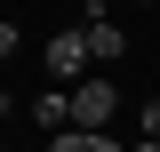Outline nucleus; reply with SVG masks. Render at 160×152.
<instances>
[{
	"label": "nucleus",
	"mask_w": 160,
	"mask_h": 152,
	"mask_svg": "<svg viewBox=\"0 0 160 152\" xmlns=\"http://www.w3.org/2000/svg\"><path fill=\"white\" fill-rule=\"evenodd\" d=\"M112 112H120V88H112V80H80V88H72V128L112 136Z\"/></svg>",
	"instance_id": "f257e3e1"
},
{
	"label": "nucleus",
	"mask_w": 160,
	"mask_h": 152,
	"mask_svg": "<svg viewBox=\"0 0 160 152\" xmlns=\"http://www.w3.org/2000/svg\"><path fill=\"white\" fill-rule=\"evenodd\" d=\"M88 32H56L48 40V80H56V88H80V80H88Z\"/></svg>",
	"instance_id": "f03ea898"
},
{
	"label": "nucleus",
	"mask_w": 160,
	"mask_h": 152,
	"mask_svg": "<svg viewBox=\"0 0 160 152\" xmlns=\"http://www.w3.org/2000/svg\"><path fill=\"white\" fill-rule=\"evenodd\" d=\"M80 32H88V56H96V64H120V48H128V32H120V24L104 16V8H88V16H80Z\"/></svg>",
	"instance_id": "7ed1b4c3"
},
{
	"label": "nucleus",
	"mask_w": 160,
	"mask_h": 152,
	"mask_svg": "<svg viewBox=\"0 0 160 152\" xmlns=\"http://www.w3.org/2000/svg\"><path fill=\"white\" fill-rule=\"evenodd\" d=\"M32 120H40L48 136H64V128H72V88H40V96H32Z\"/></svg>",
	"instance_id": "20e7f679"
},
{
	"label": "nucleus",
	"mask_w": 160,
	"mask_h": 152,
	"mask_svg": "<svg viewBox=\"0 0 160 152\" xmlns=\"http://www.w3.org/2000/svg\"><path fill=\"white\" fill-rule=\"evenodd\" d=\"M48 152H120L112 136H88V128H64V136H48Z\"/></svg>",
	"instance_id": "39448f33"
},
{
	"label": "nucleus",
	"mask_w": 160,
	"mask_h": 152,
	"mask_svg": "<svg viewBox=\"0 0 160 152\" xmlns=\"http://www.w3.org/2000/svg\"><path fill=\"white\" fill-rule=\"evenodd\" d=\"M144 144H160V96L144 104Z\"/></svg>",
	"instance_id": "423d86ee"
},
{
	"label": "nucleus",
	"mask_w": 160,
	"mask_h": 152,
	"mask_svg": "<svg viewBox=\"0 0 160 152\" xmlns=\"http://www.w3.org/2000/svg\"><path fill=\"white\" fill-rule=\"evenodd\" d=\"M16 40H24V32H16V24H0V56H16Z\"/></svg>",
	"instance_id": "0eeeda50"
},
{
	"label": "nucleus",
	"mask_w": 160,
	"mask_h": 152,
	"mask_svg": "<svg viewBox=\"0 0 160 152\" xmlns=\"http://www.w3.org/2000/svg\"><path fill=\"white\" fill-rule=\"evenodd\" d=\"M136 152H160V144H136Z\"/></svg>",
	"instance_id": "6e6552de"
}]
</instances>
